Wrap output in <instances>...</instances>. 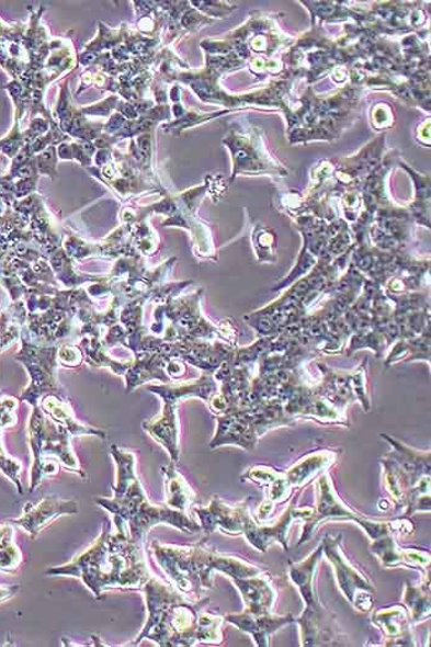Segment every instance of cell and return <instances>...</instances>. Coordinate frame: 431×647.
<instances>
[{
	"mask_svg": "<svg viewBox=\"0 0 431 647\" xmlns=\"http://www.w3.org/2000/svg\"><path fill=\"white\" fill-rule=\"evenodd\" d=\"M274 510V502L272 501H265L262 506L259 507L258 510V520L260 522H263L266 520V518L272 514Z\"/></svg>",
	"mask_w": 431,
	"mask_h": 647,
	"instance_id": "ffe728a7",
	"label": "cell"
},
{
	"mask_svg": "<svg viewBox=\"0 0 431 647\" xmlns=\"http://www.w3.org/2000/svg\"><path fill=\"white\" fill-rule=\"evenodd\" d=\"M342 535H326L322 543L324 554L333 566L337 583L348 602L352 603L360 612H368L374 606L375 587L367 577L355 569L348 561L342 550Z\"/></svg>",
	"mask_w": 431,
	"mask_h": 647,
	"instance_id": "8992f818",
	"label": "cell"
},
{
	"mask_svg": "<svg viewBox=\"0 0 431 647\" xmlns=\"http://www.w3.org/2000/svg\"><path fill=\"white\" fill-rule=\"evenodd\" d=\"M112 455L117 467L116 483L113 485L114 496L112 499L98 497L95 503L112 514L116 532L144 544L148 532L159 524L174 526L185 533L203 531L186 513L149 502L143 483L136 474V457L132 452L113 445Z\"/></svg>",
	"mask_w": 431,
	"mask_h": 647,
	"instance_id": "3957f363",
	"label": "cell"
},
{
	"mask_svg": "<svg viewBox=\"0 0 431 647\" xmlns=\"http://www.w3.org/2000/svg\"><path fill=\"white\" fill-rule=\"evenodd\" d=\"M232 582L242 594L246 612L256 615L272 613L276 592L264 572Z\"/></svg>",
	"mask_w": 431,
	"mask_h": 647,
	"instance_id": "5bb4252c",
	"label": "cell"
},
{
	"mask_svg": "<svg viewBox=\"0 0 431 647\" xmlns=\"http://www.w3.org/2000/svg\"><path fill=\"white\" fill-rule=\"evenodd\" d=\"M315 490L317 497L316 509H314V514L306 521L298 545L308 542L318 525L325 521H350L360 525L365 520V517L350 510L344 502L340 501L328 474L318 477Z\"/></svg>",
	"mask_w": 431,
	"mask_h": 647,
	"instance_id": "52a82bcc",
	"label": "cell"
},
{
	"mask_svg": "<svg viewBox=\"0 0 431 647\" xmlns=\"http://www.w3.org/2000/svg\"><path fill=\"white\" fill-rule=\"evenodd\" d=\"M13 527L0 525V571H13L22 563V553L13 542Z\"/></svg>",
	"mask_w": 431,
	"mask_h": 647,
	"instance_id": "d6986e66",
	"label": "cell"
},
{
	"mask_svg": "<svg viewBox=\"0 0 431 647\" xmlns=\"http://www.w3.org/2000/svg\"><path fill=\"white\" fill-rule=\"evenodd\" d=\"M324 547L319 544L317 549L307 559L288 563V576L303 597L306 610L295 622L299 626L300 644L315 646L326 644L334 638L338 633L336 618L318 600L316 592L317 566L322 559Z\"/></svg>",
	"mask_w": 431,
	"mask_h": 647,
	"instance_id": "5b68a950",
	"label": "cell"
},
{
	"mask_svg": "<svg viewBox=\"0 0 431 647\" xmlns=\"http://www.w3.org/2000/svg\"><path fill=\"white\" fill-rule=\"evenodd\" d=\"M334 457L329 454L309 455L303 462L297 463L285 474L286 481L291 489L304 486L318 473L324 472L332 464Z\"/></svg>",
	"mask_w": 431,
	"mask_h": 647,
	"instance_id": "e0dca14e",
	"label": "cell"
},
{
	"mask_svg": "<svg viewBox=\"0 0 431 647\" xmlns=\"http://www.w3.org/2000/svg\"><path fill=\"white\" fill-rule=\"evenodd\" d=\"M373 624L384 633L387 646H413L409 613L406 606L394 605L379 610L373 615Z\"/></svg>",
	"mask_w": 431,
	"mask_h": 647,
	"instance_id": "4fadbf2b",
	"label": "cell"
},
{
	"mask_svg": "<svg viewBox=\"0 0 431 647\" xmlns=\"http://www.w3.org/2000/svg\"><path fill=\"white\" fill-rule=\"evenodd\" d=\"M225 621L237 626L240 632L252 635L256 644L260 647L269 646L270 636L284 626L295 623L293 614L283 616L273 613L256 615L246 611L238 614H227Z\"/></svg>",
	"mask_w": 431,
	"mask_h": 647,
	"instance_id": "7c38bea8",
	"label": "cell"
},
{
	"mask_svg": "<svg viewBox=\"0 0 431 647\" xmlns=\"http://www.w3.org/2000/svg\"><path fill=\"white\" fill-rule=\"evenodd\" d=\"M148 618L144 629L129 646L145 639L159 646H195L220 644L224 616L205 611L209 599L192 600L162 581L150 577L141 591Z\"/></svg>",
	"mask_w": 431,
	"mask_h": 647,
	"instance_id": "6da1fadb",
	"label": "cell"
},
{
	"mask_svg": "<svg viewBox=\"0 0 431 647\" xmlns=\"http://www.w3.org/2000/svg\"><path fill=\"white\" fill-rule=\"evenodd\" d=\"M34 444L36 461L34 467L43 461L44 455L55 456L63 463L66 469L77 473L79 476L86 477L76 455L69 445V433L66 427L57 431L53 424H46L43 416H36L33 422Z\"/></svg>",
	"mask_w": 431,
	"mask_h": 647,
	"instance_id": "ba28073f",
	"label": "cell"
},
{
	"mask_svg": "<svg viewBox=\"0 0 431 647\" xmlns=\"http://www.w3.org/2000/svg\"><path fill=\"white\" fill-rule=\"evenodd\" d=\"M298 496L290 502L287 510L279 518V521L273 525H259L256 523L252 515L246 524L243 535L247 537L249 544H252L259 552L265 553L268 547L274 543H279L288 549L287 532L291 524L295 521H307L314 514V509H297Z\"/></svg>",
	"mask_w": 431,
	"mask_h": 647,
	"instance_id": "30bf717a",
	"label": "cell"
},
{
	"mask_svg": "<svg viewBox=\"0 0 431 647\" xmlns=\"http://www.w3.org/2000/svg\"><path fill=\"white\" fill-rule=\"evenodd\" d=\"M149 550L174 589L192 600H200L205 590L214 589L216 572L234 580L245 577L249 571L247 561L220 554L206 545L205 541L185 546L154 541Z\"/></svg>",
	"mask_w": 431,
	"mask_h": 647,
	"instance_id": "277c9868",
	"label": "cell"
},
{
	"mask_svg": "<svg viewBox=\"0 0 431 647\" xmlns=\"http://www.w3.org/2000/svg\"><path fill=\"white\" fill-rule=\"evenodd\" d=\"M193 513L205 533L219 531L228 535H242L252 515L247 503L229 506L218 496H214L207 507H194Z\"/></svg>",
	"mask_w": 431,
	"mask_h": 647,
	"instance_id": "9c48e42d",
	"label": "cell"
},
{
	"mask_svg": "<svg viewBox=\"0 0 431 647\" xmlns=\"http://www.w3.org/2000/svg\"><path fill=\"white\" fill-rule=\"evenodd\" d=\"M48 576H71L82 580L97 600L107 590L141 591L152 577L144 553V544L113 533L112 524L104 523L98 540L71 561L55 566Z\"/></svg>",
	"mask_w": 431,
	"mask_h": 647,
	"instance_id": "7a4b0ae2",
	"label": "cell"
},
{
	"mask_svg": "<svg viewBox=\"0 0 431 647\" xmlns=\"http://www.w3.org/2000/svg\"><path fill=\"white\" fill-rule=\"evenodd\" d=\"M405 604L410 618L415 624L423 622L430 614V579L426 583L413 586L410 582L406 584Z\"/></svg>",
	"mask_w": 431,
	"mask_h": 647,
	"instance_id": "ac0fdd59",
	"label": "cell"
},
{
	"mask_svg": "<svg viewBox=\"0 0 431 647\" xmlns=\"http://www.w3.org/2000/svg\"><path fill=\"white\" fill-rule=\"evenodd\" d=\"M166 477L167 502L169 509L188 513L196 501V492L192 489L184 476L177 470L175 463L163 466Z\"/></svg>",
	"mask_w": 431,
	"mask_h": 647,
	"instance_id": "9a60e30c",
	"label": "cell"
},
{
	"mask_svg": "<svg viewBox=\"0 0 431 647\" xmlns=\"http://www.w3.org/2000/svg\"><path fill=\"white\" fill-rule=\"evenodd\" d=\"M78 511L79 507L76 501L63 500L57 496H48L37 504H26L24 514L19 520H15L14 523L22 526L25 532L35 537L48 523L56 520V518L77 514Z\"/></svg>",
	"mask_w": 431,
	"mask_h": 647,
	"instance_id": "8fae6325",
	"label": "cell"
},
{
	"mask_svg": "<svg viewBox=\"0 0 431 647\" xmlns=\"http://www.w3.org/2000/svg\"><path fill=\"white\" fill-rule=\"evenodd\" d=\"M242 480L252 481L268 489V500L282 503L287 499L291 487L286 481L285 474L276 473L272 467L254 466L248 470Z\"/></svg>",
	"mask_w": 431,
	"mask_h": 647,
	"instance_id": "2e32d148",
	"label": "cell"
}]
</instances>
